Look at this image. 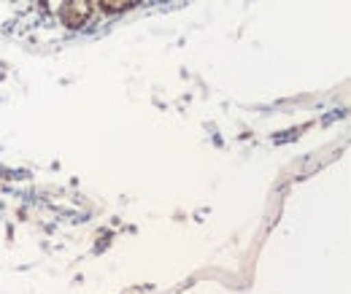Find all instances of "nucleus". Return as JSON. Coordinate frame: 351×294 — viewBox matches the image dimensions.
Instances as JSON below:
<instances>
[{
    "instance_id": "obj_1",
    "label": "nucleus",
    "mask_w": 351,
    "mask_h": 294,
    "mask_svg": "<svg viewBox=\"0 0 351 294\" xmlns=\"http://www.w3.org/2000/svg\"><path fill=\"white\" fill-rule=\"evenodd\" d=\"M92 14H95V0H62L54 16L65 27L79 30V27H84L89 19H92Z\"/></svg>"
},
{
    "instance_id": "obj_2",
    "label": "nucleus",
    "mask_w": 351,
    "mask_h": 294,
    "mask_svg": "<svg viewBox=\"0 0 351 294\" xmlns=\"http://www.w3.org/2000/svg\"><path fill=\"white\" fill-rule=\"evenodd\" d=\"M141 3L143 0H95V5L100 11H106V14H125V11H130Z\"/></svg>"
},
{
    "instance_id": "obj_3",
    "label": "nucleus",
    "mask_w": 351,
    "mask_h": 294,
    "mask_svg": "<svg viewBox=\"0 0 351 294\" xmlns=\"http://www.w3.org/2000/svg\"><path fill=\"white\" fill-rule=\"evenodd\" d=\"M38 3H41V8H44L46 14H57V8H60L62 0H38Z\"/></svg>"
}]
</instances>
